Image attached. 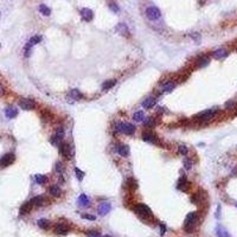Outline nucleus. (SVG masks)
Wrapping results in <instances>:
<instances>
[{"instance_id":"35","label":"nucleus","mask_w":237,"mask_h":237,"mask_svg":"<svg viewBox=\"0 0 237 237\" xmlns=\"http://www.w3.org/2000/svg\"><path fill=\"white\" fill-rule=\"evenodd\" d=\"M31 49H32V46L28 43V44L25 45V48H24V56L30 57V55H31Z\"/></svg>"},{"instance_id":"32","label":"nucleus","mask_w":237,"mask_h":237,"mask_svg":"<svg viewBox=\"0 0 237 237\" xmlns=\"http://www.w3.org/2000/svg\"><path fill=\"white\" fill-rule=\"evenodd\" d=\"M46 180H48V178L43 174H36L35 176V181L37 184H44V183H46Z\"/></svg>"},{"instance_id":"21","label":"nucleus","mask_w":237,"mask_h":237,"mask_svg":"<svg viewBox=\"0 0 237 237\" xmlns=\"http://www.w3.org/2000/svg\"><path fill=\"white\" fill-rule=\"evenodd\" d=\"M186 185H189V183H187V180L184 178V177H181L180 179H179V181H178V184H177V189L178 190H183V191H185L189 186H186Z\"/></svg>"},{"instance_id":"30","label":"nucleus","mask_w":237,"mask_h":237,"mask_svg":"<svg viewBox=\"0 0 237 237\" xmlns=\"http://www.w3.org/2000/svg\"><path fill=\"white\" fill-rule=\"evenodd\" d=\"M133 119L135 120V121H139V122H142L143 121V119H145V114L143 112H137L134 113V115H133Z\"/></svg>"},{"instance_id":"8","label":"nucleus","mask_w":237,"mask_h":237,"mask_svg":"<svg viewBox=\"0 0 237 237\" xmlns=\"http://www.w3.org/2000/svg\"><path fill=\"white\" fill-rule=\"evenodd\" d=\"M59 152L65 158V159H71V147L68 142H63L59 145Z\"/></svg>"},{"instance_id":"13","label":"nucleus","mask_w":237,"mask_h":237,"mask_svg":"<svg viewBox=\"0 0 237 237\" xmlns=\"http://www.w3.org/2000/svg\"><path fill=\"white\" fill-rule=\"evenodd\" d=\"M116 31L121 35V36H125V37H128L129 36V30L127 28V25H126L125 23H120V24H117V26H116Z\"/></svg>"},{"instance_id":"38","label":"nucleus","mask_w":237,"mask_h":237,"mask_svg":"<svg viewBox=\"0 0 237 237\" xmlns=\"http://www.w3.org/2000/svg\"><path fill=\"white\" fill-rule=\"evenodd\" d=\"M55 170H56L57 173H59V174H62L63 173V165H62V163H59V161H57L56 163V166H55Z\"/></svg>"},{"instance_id":"36","label":"nucleus","mask_w":237,"mask_h":237,"mask_svg":"<svg viewBox=\"0 0 237 237\" xmlns=\"http://www.w3.org/2000/svg\"><path fill=\"white\" fill-rule=\"evenodd\" d=\"M75 173H76V177H77V179L78 180H82L83 179V177H84V172H82L80 168H75Z\"/></svg>"},{"instance_id":"15","label":"nucleus","mask_w":237,"mask_h":237,"mask_svg":"<svg viewBox=\"0 0 237 237\" xmlns=\"http://www.w3.org/2000/svg\"><path fill=\"white\" fill-rule=\"evenodd\" d=\"M142 140L146 141V142H150V143H156V138L151 132H145L142 134Z\"/></svg>"},{"instance_id":"43","label":"nucleus","mask_w":237,"mask_h":237,"mask_svg":"<svg viewBox=\"0 0 237 237\" xmlns=\"http://www.w3.org/2000/svg\"><path fill=\"white\" fill-rule=\"evenodd\" d=\"M82 218L88 219V221H95L96 219V217L94 215H82Z\"/></svg>"},{"instance_id":"44","label":"nucleus","mask_w":237,"mask_h":237,"mask_svg":"<svg viewBox=\"0 0 237 237\" xmlns=\"http://www.w3.org/2000/svg\"><path fill=\"white\" fill-rule=\"evenodd\" d=\"M50 142L52 143V145H55V146H59L61 143H59V140L57 139V137L55 135V137H52L51 139H50Z\"/></svg>"},{"instance_id":"1","label":"nucleus","mask_w":237,"mask_h":237,"mask_svg":"<svg viewBox=\"0 0 237 237\" xmlns=\"http://www.w3.org/2000/svg\"><path fill=\"white\" fill-rule=\"evenodd\" d=\"M134 211H135V213H137L139 217L143 218V219H152V218H153L152 210L150 209L147 205H145V204H138V205L134 208Z\"/></svg>"},{"instance_id":"2","label":"nucleus","mask_w":237,"mask_h":237,"mask_svg":"<svg viewBox=\"0 0 237 237\" xmlns=\"http://www.w3.org/2000/svg\"><path fill=\"white\" fill-rule=\"evenodd\" d=\"M217 113H218V109H217V108H211V109H208V110H205V112L199 113V114L196 116V119H197L198 121L206 122V121L212 120V119L217 115Z\"/></svg>"},{"instance_id":"48","label":"nucleus","mask_w":237,"mask_h":237,"mask_svg":"<svg viewBox=\"0 0 237 237\" xmlns=\"http://www.w3.org/2000/svg\"><path fill=\"white\" fill-rule=\"evenodd\" d=\"M103 237H110L109 235H106V236H103Z\"/></svg>"},{"instance_id":"49","label":"nucleus","mask_w":237,"mask_h":237,"mask_svg":"<svg viewBox=\"0 0 237 237\" xmlns=\"http://www.w3.org/2000/svg\"><path fill=\"white\" fill-rule=\"evenodd\" d=\"M236 206H237V203H236Z\"/></svg>"},{"instance_id":"4","label":"nucleus","mask_w":237,"mask_h":237,"mask_svg":"<svg viewBox=\"0 0 237 237\" xmlns=\"http://www.w3.org/2000/svg\"><path fill=\"white\" fill-rule=\"evenodd\" d=\"M197 218H198V213L197 212H190L186 218H185V230L186 231H192L195 223L197 222Z\"/></svg>"},{"instance_id":"25","label":"nucleus","mask_w":237,"mask_h":237,"mask_svg":"<svg viewBox=\"0 0 237 237\" xmlns=\"http://www.w3.org/2000/svg\"><path fill=\"white\" fill-rule=\"evenodd\" d=\"M39 12L43 14V15H46V17H49L50 14H51V10L46 6V5H44V4H41L39 5Z\"/></svg>"},{"instance_id":"39","label":"nucleus","mask_w":237,"mask_h":237,"mask_svg":"<svg viewBox=\"0 0 237 237\" xmlns=\"http://www.w3.org/2000/svg\"><path fill=\"white\" fill-rule=\"evenodd\" d=\"M109 8L112 10V11H113V12H114V13H117V12L120 11V8H119V6H117V5L115 4V2H110V4H109Z\"/></svg>"},{"instance_id":"29","label":"nucleus","mask_w":237,"mask_h":237,"mask_svg":"<svg viewBox=\"0 0 237 237\" xmlns=\"http://www.w3.org/2000/svg\"><path fill=\"white\" fill-rule=\"evenodd\" d=\"M209 62L210 61L208 57H202V58L198 59V67L199 68H204V67H206L209 64Z\"/></svg>"},{"instance_id":"47","label":"nucleus","mask_w":237,"mask_h":237,"mask_svg":"<svg viewBox=\"0 0 237 237\" xmlns=\"http://www.w3.org/2000/svg\"><path fill=\"white\" fill-rule=\"evenodd\" d=\"M2 93H4V88H2V85H1V83H0V96L2 95Z\"/></svg>"},{"instance_id":"24","label":"nucleus","mask_w":237,"mask_h":237,"mask_svg":"<svg viewBox=\"0 0 237 237\" xmlns=\"http://www.w3.org/2000/svg\"><path fill=\"white\" fill-rule=\"evenodd\" d=\"M115 84H116V81H115V80L106 81V82H103V83H102V89H103V90H109V89L113 88Z\"/></svg>"},{"instance_id":"10","label":"nucleus","mask_w":237,"mask_h":237,"mask_svg":"<svg viewBox=\"0 0 237 237\" xmlns=\"http://www.w3.org/2000/svg\"><path fill=\"white\" fill-rule=\"evenodd\" d=\"M55 231H56V234H58V235H67L69 232V226L67 224L59 222L55 226Z\"/></svg>"},{"instance_id":"26","label":"nucleus","mask_w":237,"mask_h":237,"mask_svg":"<svg viewBox=\"0 0 237 237\" xmlns=\"http://www.w3.org/2000/svg\"><path fill=\"white\" fill-rule=\"evenodd\" d=\"M216 235L218 237H229V234H228V231L222 228V226H217V229H216Z\"/></svg>"},{"instance_id":"45","label":"nucleus","mask_w":237,"mask_h":237,"mask_svg":"<svg viewBox=\"0 0 237 237\" xmlns=\"http://www.w3.org/2000/svg\"><path fill=\"white\" fill-rule=\"evenodd\" d=\"M165 232H166V225L161 223L160 224V234H161V235H164Z\"/></svg>"},{"instance_id":"22","label":"nucleus","mask_w":237,"mask_h":237,"mask_svg":"<svg viewBox=\"0 0 237 237\" xmlns=\"http://www.w3.org/2000/svg\"><path fill=\"white\" fill-rule=\"evenodd\" d=\"M31 209H32V204L30 202L24 203L21 205V208H20V215H26V213H28L31 211Z\"/></svg>"},{"instance_id":"12","label":"nucleus","mask_w":237,"mask_h":237,"mask_svg":"<svg viewBox=\"0 0 237 237\" xmlns=\"http://www.w3.org/2000/svg\"><path fill=\"white\" fill-rule=\"evenodd\" d=\"M116 152L120 154L121 156H128V154H129V147L127 146V145H117L116 146Z\"/></svg>"},{"instance_id":"16","label":"nucleus","mask_w":237,"mask_h":237,"mask_svg":"<svg viewBox=\"0 0 237 237\" xmlns=\"http://www.w3.org/2000/svg\"><path fill=\"white\" fill-rule=\"evenodd\" d=\"M155 102H156V100L154 97H147L142 102V107L146 108V109H151L155 106Z\"/></svg>"},{"instance_id":"46","label":"nucleus","mask_w":237,"mask_h":237,"mask_svg":"<svg viewBox=\"0 0 237 237\" xmlns=\"http://www.w3.org/2000/svg\"><path fill=\"white\" fill-rule=\"evenodd\" d=\"M232 106H234V102H232V101L226 103V108H230V107H232Z\"/></svg>"},{"instance_id":"14","label":"nucleus","mask_w":237,"mask_h":237,"mask_svg":"<svg viewBox=\"0 0 237 237\" xmlns=\"http://www.w3.org/2000/svg\"><path fill=\"white\" fill-rule=\"evenodd\" d=\"M17 115H18V109L14 107H7L5 109V116L7 119H14Z\"/></svg>"},{"instance_id":"18","label":"nucleus","mask_w":237,"mask_h":237,"mask_svg":"<svg viewBox=\"0 0 237 237\" xmlns=\"http://www.w3.org/2000/svg\"><path fill=\"white\" fill-rule=\"evenodd\" d=\"M228 55H229V52H228L225 49H218V50L213 51V57H215L216 59H222V58L226 57Z\"/></svg>"},{"instance_id":"34","label":"nucleus","mask_w":237,"mask_h":237,"mask_svg":"<svg viewBox=\"0 0 237 237\" xmlns=\"http://www.w3.org/2000/svg\"><path fill=\"white\" fill-rule=\"evenodd\" d=\"M174 89V83H166L164 85V88H163V90L165 91V93H170V91H172Z\"/></svg>"},{"instance_id":"17","label":"nucleus","mask_w":237,"mask_h":237,"mask_svg":"<svg viewBox=\"0 0 237 237\" xmlns=\"http://www.w3.org/2000/svg\"><path fill=\"white\" fill-rule=\"evenodd\" d=\"M30 203L32 204V206H33V205H36V206H41V205H44V203H45V198H44L43 196H37V197L32 198V199L30 200Z\"/></svg>"},{"instance_id":"37","label":"nucleus","mask_w":237,"mask_h":237,"mask_svg":"<svg viewBox=\"0 0 237 237\" xmlns=\"http://www.w3.org/2000/svg\"><path fill=\"white\" fill-rule=\"evenodd\" d=\"M190 37H191L196 43H198V44H199V42H200V35H199V33H197V32L190 33Z\"/></svg>"},{"instance_id":"40","label":"nucleus","mask_w":237,"mask_h":237,"mask_svg":"<svg viewBox=\"0 0 237 237\" xmlns=\"http://www.w3.org/2000/svg\"><path fill=\"white\" fill-rule=\"evenodd\" d=\"M184 167L186 168V170H190V168L192 167V161H191L189 158H186V159L184 160Z\"/></svg>"},{"instance_id":"33","label":"nucleus","mask_w":237,"mask_h":237,"mask_svg":"<svg viewBox=\"0 0 237 237\" xmlns=\"http://www.w3.org/2000/svg\"><path fill=\"white\" fill-rule=\"evenodd\" d=\"M178 152L181 154V155H187V153H189V148L185 146V145H180L179 147H178Z\"/></svg>"},{"instance_id":"5","label":"nucleus","mask_w":237,"mask_h":237,"mask_svg":"<svg viewBox=\"0 0 237 237\" xmlns=\"http://www.w3.org/2000/svg\"><path fill=\"white\" fill-rule=\"evenodd\" d=\"M146 15L150 20H158L160 17H161V12L158 7L155 6H151V7H147L146 10Z\"/></svg>"},{"instance_id":"23","label":"nucleus","mask_w":237,"mask_h":237,"mask_svg":"<svg viewBox=\"0 0 237 237\" xmlns=\"http://www.w3.org/2000/svg\"><path fill=\"white\" fill-rule=\"evenodd\" d=\"M70 96L72 97V100H81V98H83V95L81 94V91L78 89L70 90Z\"/></svg>"},{"instance_id":"20","label":"nucleus","mask_w":237,"mask_h":237,"mask_svg":"<svg viewBox=\"0 0 237 237\" xmlns=\"http://www.w3.org/2000/svg\"><path fill=\"white\" fill-rule=\"evenodd\" d=\"M77 203H78L80 206H88L89 205V198L84 195V193H82V195L78 197Z\"/></svg>"},{"instance_id":"3","label":"nucleus","mask_w":237,"mask_h":237,"mask_svg":"<svg viewBox=\"0 0 237 237\" xmlns=\"http://www.w3.org/2000/svg\"><path fill=\"white\" fill-rule=\"evenodd\" d=\"M116 132L120 133H125L127 135H133L135 133V126L132 123H125V122H120L116 125Z\"/></svg>"},{"instance_id":"42","label":"nucleus","mask_w":237,"mask_h":237,"mask_svg":"<svg viewBox=\"0 0 237 237\" xmlns=\"http://www.w3.org/2000/svg\"><path fill=\"white\" fill-rule=\"evenodd\" d=\"M145 125L147 127H153L154 126V119L153 117H148L146 121H145Z\"/></svg>"},{"instance_id":"19","label":"nucleus","mask_w":237,"mask_h":237,"mask_svg":"<svg viewBox=\"0 0 237 237\" xmlns=\"http://www.w3.org/2000/svg\"><path fill=\"white\" fill-rule=\"evenodd\" d=\"M49 193L52 196V197H59L61 193H62L61 187H59L58 185H52V186L50 187V190H49Z\"/></svg>"},{"instance_id":"27","label":"nucleus","mask_w":237,"mask_h":237,"mask_svg":"<svg viewBox=\"0 0 237 237\" xmlns=\"http://www.w3.org/2000/svg\"><path fill=\"white\" fill-rule=\"evenodd\" d=\"M56 137L58 140H63V138L65 137V130H64V127L59 126L56 129Z\"/></svg>"},{"instance_id":"28","label":"nucleus","mask_w":237,"mask_h":237,"mask_svg":"<svg viewBox=\"0 0 237 237\" xmlns=\"http://www.w3.org/2000/svg\"><path fill=\"white\" fill-rule=\"evenodd\" d=\"M37 224H38V226L41 228V229H48L49 226H50V222L48 221V219H44V218H42V219H39L38 222H37Z\"/></svg>"},{"instance_id":"7","label":"nucleus","mask_w":237,"mask_h":237,"mask_svg":"<svg viewBox=\"0 0 237 237\" xmlns=\"http://www.w3.org/2000/svg\"><path fill=\"white\" fill-rule=\"evenodd\" d=\"M19 107L24 110H32L36 107V102L30 98H21L19 101Z\"/></svg>"},{"instance_id":"41","label":"nucleus","mask_w":237,"mask_h":237,"mask_svg":"<svg viewBox=\"0 0 237 237\" xmlns=\"http://www.w3.org/2000/svg\"><path fill=\"white\" fill-rule=\"evenodd\" d=\"M87 235H88V237H101V235H100V232L98 231H87Z\"/></svg>"},{"instance_id":"31","label":"nucleus","mask_w":237,"mask_h":237,"mask_svg":"<svg viewBox=\"0 0 237 237\" xmlns=\"http://www.w3.org/2000/svg\"><path fill=\"white\" fill-rule=\"evenodd\" d=\"M41 42H42V37L41 36H33V37H31V39L28 43L31 46H33V45H36V44H38Z\"/></svg>"},{"instance_id":"9","label":"nucleus","mask_w":237,"mask_h":237,"mask_svg":"<svg viewBox=\"0 0 237 237\" xmlns=\"http://www.w3.org/2000/svg\"><path fill=\"white\" fill-rule=\"evenodd\" d=\"M110 210H112V205L109 203H101L97 208V212L101 216H106L107 213H109Z\"/></svg>"},{"instance_id":"6","label":"nucleus","mask_w":237,"mask_h":237,"mask_svg":"<svg viewBox=\"0 0 237 237\" xmlns=\"http://www.w3.org/2000/svg\"><path fill=\"white\" fill-rule=\"evenodd\" d=\"M14 160H15V155L13 153H7L5 154L1 159H0V167L4 168V167H7L10 166L11 164H13Z\"/></svg>"},{"instance_id":"11","label":"nucleus","mask_w":237,"mask_h":237,"mask_svg":"<svg viewBox=\"0 0 237 237\" xmlns=\"http://www.w3.org/2000/svg\"><path fill=\"white\" fill-rule=\"evenodd\" d=\"M81 17L84 21H91L94 18V12L89 8H82L81 10Z\"/></svg>"}]
</instances>
